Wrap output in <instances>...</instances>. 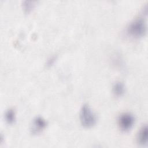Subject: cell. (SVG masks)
Here are the masks:
<instances>
[{"label":"cell","instance_id":"6da1fadb","mask_svg":"<svg viewBox=\"0 0 148 148\" xmlns=\"http://www.w3.org/2000/svg\"><path fill=\"white\" fill-rule=\"evenodd\" d=\"M126 31L130 37L139 38L144 36L147 32V25L145 18L142 16L135 18L127 26Z\"/></svg>","mask_w":148,"mask_h":148},{"label":"cell","instance_id":"7a4b0ae2","mask_svg":"<svg viewBox=\"0 0 148 148\" xmlns=\"http://www.w3.org/2000/svg\"><path fill=\"white\" fill-rule=\"evenodd\" d=\"M80 121L85 128H91L96 124L97 117L91 108L87 104H84L80 111Z\"/></svg>","mask_w":148,"mask_h":148},{"label":"cell","instance_id":"3957f363","mask_svg":"<svg viewBox=\"0 0 148 148\" xmlns=\"http://www.w3.org/2000/svg\"><path fill=\"white\" fill-rule=\"evenodd\" d=\"M135 116L130 112L121 113L117 119L119 127L123 132H128L131 130L135 124Z\"/></svg>","mask_w":148,"mask_h":148},{"label":"cell","instance_id":"277c9868","mask_svg":"<svg viewBox=\"0 0 148 148\" xmlns=\"http://www.w3.org/2000/svg\"><path fill=\"white\" fill-rule=\"evenodd\" d=\"M47 122L41 116H37L32 121L30 131L32 134L36 135L42 132L47 127Z\"/></svg>","mask_w":148,"mask_h":148},{"label":"cell","instance_id":"5b68a950","mask_svg":"<svg viewBox=\"0 0 148 148\" xmlns=\"http://www.w3.org/2000/svg\"><path fill=\"white\" fill-rule=\"evenodd\" d=\"M148 128L146 124L143 125L136 135L137 143L141 146H147L148 140Z\"/></svg>","mask_w":148,"mask_h":148},{"label":"cell","instance_id":"8992f818","mask_svg":"<svg viewBox=\"0 0 148 148\" xmlns=\"http://www.w3.org/2000/svg\"><path fill=\"white\" fill-rule=\"evenodd\" d=\"M125 91L124 84L121 81H116L112 86V92L116 97H121L123 96Z\"/></svg>","mask_w":148,"mask_h":148},{"label":"cell","instance_id":"52a82bcc","mask_svg":"<svg viewBox=\"0 0 148 148\" xmlns=\"http://www.w3.org/2000/svg\"><path fill=\"white\" fill-rule=\"evenodd\" d=\"M5 120L9 124H13L16 121V113L15 111L12 109H8L5 113Z\"/></svg>","mask_w":148,"mask_h":148},{"label":"cell","instance_id":"ba28073f","mask_svg":"<svg viewBox=\"0 0 148 148\" xmlns=\"http://www.w3.org/2000/svg\"><path fill=\"white\" fill-rule=\"evenodd\" d=\"M36 1H23L21 3L22 8L25 13H30L35 8L36 5Z\"/></svg>","mask_w":148,"mask_h":148},{"label":"cell","instance_id":"9c48e42d","mask_svg":"<svg viewBox=\"0 0 148 148\" xmlns=\"http://www.w3.org/2000/svg\"><path fill=\"white\" fill-rule=\"evenodd\" d=\"M56 60H57V56L55 55L49 57L46 62V66L47 67H50V66H52L56 62Z\"/></svg>","mask_w":148,"mask_h":148}]
</instances>
